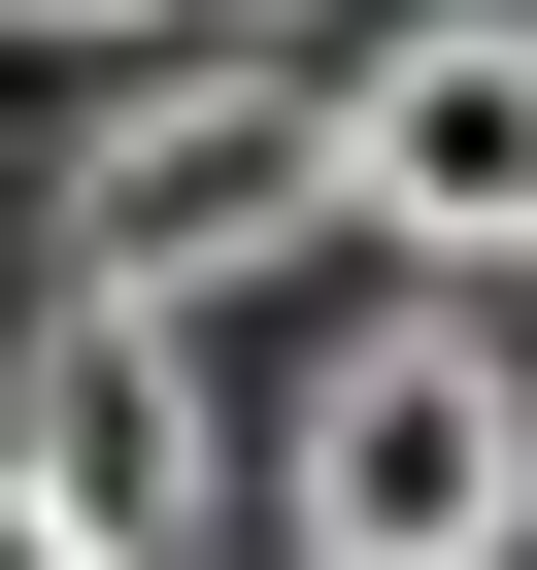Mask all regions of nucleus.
Returning <instances> with one entry per match:
<instances>
[{
	"instance_id": "nucleus-4",
	"label": "nucleus",
	"mask_w": 537,
	"mask_h": 570,
	"mask_svg": "<svg viewBox=\"0 0 537 570\" xmlns=\"http://www.w3.org/2000/svg\"><path fill=\"white\" fill-rule=\"evenodd\" d=\"M0 503H35L68 570H202V503H235L202 336H168V303H35V370H0Z\"/></svg>"
},
{
	"instance_id": "nucleus-5",
	"label": "nucleus",
	"mask_w": 537,
	"mask_h": 570,
	"mask_svg": "<svg viewBox=\"0 0 537 570\" xmlns=\"http://www.w3.org/2000/svg\"><path fill=\"white\" fill-rule=\"evenodd\" d=\"M0 35H35V68H135V35H168V0H0Z\"/></svg>"
},
{
	"instance_id": "nucleus-2",
	"label": "nucleus",
	"mask_w": 537,
	"mask_h": 570,
	"mask_svg": "<svg viewBox=\"0 0 537 570\" xmlns=\"http://www.w3.org/2000/svg\"><path fill=\"white\" fill-rule=\"evenodd\" d=\"M268 537L303 570H504L537 537V336L504 303H370L303 403H268Z\"/></svg>"
},
{
	"instance_id": "nucleus-7",
	"label": "nucleus",
	"mask_w": 537,
	"mask_h": 570,
	"mask_svg": "<svg viewBox=\"0 0 537 570\" xmlns=\"http://www.w3.org/2000/svg\"><path fill=\"white\" fill-rule=\"evenodd\" d=\"M0 570H68V537H35V503H0Z\"/></svg>"
},
{
	"instance_id": "nucleus-8",
	"label": "nucleus",
	"mask_w": 537,
	"mask_h": 570,
	"mask_svg": "<svg viewBox=\"0 0 537 570\" xmlns=\"http://www.w3.org/2000/svg\"><path fill=\"white\" fill-rule=\"evenodd\" d=\"M504 303H537V268H504Z\"/></svg>"
},
{
	"instance_id": "nucleus-6",
	"label": "nucleus",
	"mask_w": 537,
	"mask_h": 570,
	"mask_svg": "<svg viewBox=\"0 0 537 570\" xmlns=\"http://www.w3.org/2000/svg\"><path fill=\"white\" fill-rule=\"evenodd\" d=\"M168 35H303V0H168Z\"/></svg>"
},
{
	"instance_id": "nucleus-3",
	"label": "nucleus",
	"mask_w": 537,
	"mask_h": 570,
	"mask_svg": "<svg viewBox=\"0 0 537 570\" xmlns=\"http://www.w3.org/2000/svg\"><path fill=\"white\" fill-rule=\"evenodd\" d=\"M336 235L403 268H537V0H403V35L336 68Z\"/></svg>"
},
{
	"instance_id": "nucleus-1",
	"label": "nucleus",
	"mask_w": 537,
	"mask_h": 570,
	"mask_svg": "<svg viewBox=\"0 0 537 570\" xmlns=\"http://www.w3.org/2000/svg\"><path fill=\"white\" fill-rule=\"evenodd\" d=\"M336 235V68L303 35H135L101 101H68V303H235V268H303Z\"/></svg>"
}]
</instances>
